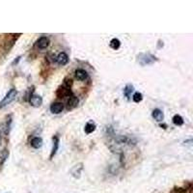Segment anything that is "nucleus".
Instances as JSON below:
<instances>
[{"label": "nucleus", "instance_id": "f257e3e1", "mask_svg": "<svg viewBox=\"0 0 193 193\" xmlns=\"http://www.w3.org/2000/svg\"><path fill=\"white\" fill-rule=\"evenodd\" d=\"M137 61L141 66H147V65H152L156 61H157V58L150 53H140L137 56Z\"/></svg>", "mask_w": 193, "mask_h": 193}, {"label": "nucleus", "instance_id": "f03ea898", "mask_svg": "<svg viewBox=\"0 0 193 193\" xmlns=\"http://www.w3.org/2000/svg\"><path fill=\"white\" fill-rule=\"evenodd\" d=\"M16 95H18V91H16V89H14V88L13 89H11L6 94V96L4 97L3 100L0 102V108H3L5 106H7L8 104H10L16 98Z\"/></svg>", "mask_w": 193, "mask_h": 193}, {"label": "nucleus", "instance_id": "7ed1b4c3", "mask_svg": "<svg viewBox=\"0 0 193 193\" xmlns=\"http://www.w3.org/2000/svg\"><path fill=\"white\" fill-rule=\"evenodd\" d=\"M56 95L58 98H65V97H70L73 96V93L71 91V88L67 87V86H60L58 88V90L56 91Z\"/></svg>", "mask_w": 193, "mask_h": 193}, {"label": "nucleus", "instance_id": "20e7f679", "mask_svg": "<svg viewBox=\"0 0 193 193\" xmlns=\"http://www.w3.org/2000/svg\"><path fill=\"white\" fill-rule=\"evenodd\" d=\"M59 143H60L59 137L57 135H54L52 137V149H51L50 156H49V159H52L55 154L57 153V151L59 149Z\"/></svg>", "mask_w": 193, "mask_h": 193}, {"label": "nucleus", "instance_id": "39448f33", "mask_svg": "<svg viewBox=\"0 0 193 193\" xmlns=\"http://www.w3.org/2000/svg\"><path fill=\"white\" fill-rule=\"evenodd\" d=\"M74 76L76 79H78L80 81H85L87 80L88 78H89V74H88V73L83 70V69H77L74 71Z\"/></svg>", "mask_w": 193, "mask_h": 193}, {"label": "nucleus", "instance_id": "423d86ee", "mask_svg": "<svg viewBox=\"0 0 193 193\" xmlns=\"http://www.w3.org/2000/svg\"><path fill=\"white\" fill-rule=\"evenodd\" d=\"M78 103H79L78 98L73 95V96H71L70 98L68 100V102H67V105H66V107H67L68 110H71V109L75 108L77 105H78Z\"/></svg>", "mask_w": 193, "mask_h": 193}, {"label": "nucleus", "instance_id": "0eeeda50", "mask_svg": "<svg viewBox=\"0 0 193 193\" xmlns=\"http://www.w3.org/2000/svg\"><path fill=\"white\" fill-rule=\"evenodd\" d=\"M49 43H50V42H49V39L47 37L43 36L37 41L36 46H37V47L39 49H45V48H47L49 46Z\"/></svg>", "mask_w": 193, "mask_h": 193}, {"label": "nucleus", "instance_id": "6e6552de", "mask_svg": "<svg viewBox=\"0 0 193 193\" xmlns=\"http://www.w3.org/2000/svg\"><path fill=\"white\" fill-rule=\"evenodd\" d=\"M83 170V163H78L74 165L73 167V169L71 170V173L73 175V177H74L75 179H78L80 178V175H81V171Z\"/></svg>", "mask_w": 193, "mask_h": 193}, {"label": "nucleus", "instance_id": "1a4fd4ad", "mask_svg": "<svg viewBox=\"0 0 193 193\" xmlns=\"http://www.w3.org/2000/svg\"><path fill=\"white\" fill-rule=\"evenodd\" d=\"M29 102L32 106L34 107H39L42 105L43 103V98L41 96H38V95H32L29 98Z\"/></svg>", "mask_w": 193, "mask_h": 193}, {"label": "nucleus", "instance_id": "9d476101", "mask_svg": "<svg viewBox=\"0 0 193 193\" xmlns=\"http://www.w3.org/2000/svg\"><path fill=\"white\" fill-rule=\"evenodd\" d=\"M49 109H50V112L53 114H60L63 111L64 105L62 102H53L50 107H49Z\"/></svg>", "mask_w": 193, "mask_h": 193}, {"label": "nucleus", "instance_id": "9b49d317", "mask_svg": "<svg viewBox=\"0 0 193 193\" xmlns=\"http://www.w3.org/2000/svg\"><path fill=\"white\" fill-rule=\"evenodd\" d=\"M56 62L60 65V66H64L66 64H68L69 62V56L67 55V53L65 52H60L57 56H56Z\"/></svg>", "mask_w": 193, "mask_h": 193}, {"label": "nucleus", "instance_id": "f8f14e48", "mask_svg": "<svg viewBox=\"0 0 193 193\" xmlns=\"http://www.w3.org/2000/svg\"><path fill=\"white\" fill-rule=\"evenodd\" d=\"M152 117L157 121V122H162L163 119H164V114L163 112L161 111L160 109L158 108H156L153 110L152 112Z\"/></svg>", "mask_w": 193, "mask_h": 193}, {"label": "nucleus", "instance_id": "ddd939ff", "mask_svg": "<svg viewBox=\"0 0 193 193\" xmlns=\"http://www.w3.org/2000/svg\"><path fill=\"white\" fill-rule=\"evenodd\" d=\"M31 146L34 149H40L43 146V139L41 137H34V138H32Z\"/></svg>", "mask_w": 193, "mask_h": 193}, {"label": "nucleus", "instance_id": "4468645a", "mask_svg": "<svg viewBox=\"0 0 193 193\" xmlns=\"http://www.w3.org/2000/svg\"><path fill=\"white\" fill-rule=\"evenodd\" d=\"M96 124L95 123H93V122H89V123H87L85 125V128H84V131H85V133L86 134H90L92 133V132H94L96 130Z\"/></svg>", "mask_w": 193, "mask_h": 193}, {"label": "nucleus", "instance_id": "2eb2a0df", "mask_svg": "<svg viewBox=\"0 0 193 193\" xmlns=\"http://www.w3.org/2000/svg\"><path fill=\"white\" fill-rule=\"evenodd\" d=\"M172 122H173V124H174L175 126H183V125H184V121L183 117H181V115L176 114V115H174V117L172 118Z\"/></svg>", "mask_w": 193, "mask_h": 193}, {"label": "nucleus", "instance_id": "dca6fc26", "mask_svg": "<svg viewBox=\"0 0 193 193\" xmlns=\"http://www.w3.org/2000/svg\"><path fill=\"white\" fill-rule=\"evenodd\" d=\"M109 47H111L112 49H114V50H117V49H119L120 47H121L120 40H118V39H116V38L112 39V40L110 41V43H109Z\"/></svg>", "mask_w": 193, "mask_h": 193}, {"label": "nucleus", "instance_id": "f3484780", "mask_svg": "<svg viewBox=\"0 0 193 193\" xmlns=\"http://www.w3.org/2000/svg\"><path fill=\"white\" fill-rule=\"evenodd\" d=\"M133 90H134L133 86H132L131 84H128V85L125 87V89H124V95L129 100L130 96H131V93L133 92Z\"/></svg>", "mask_w": 193, "mask_h": 193}, {"label": "nucleus", "instance_id": "a211bd4d", "mask_svg": "<svg viewBox=\"0 0 193 193\" xmlns=\"http://www.w3.org/2000/svg\"><path fill=\"white\" fill-rule=\"evenodd\" d=\"M9 157V151L7 149H4L3 152L1 153V156H0V159H1V161H0V165H3V163L6 161V159Z\"/></svg>", "mask_w": 193, "mask_h": 193}, {"label": "nucleus", "instance_id": "6ab92c4d", "mask_svg": "<svg viewBox=\"0 0 193 193\" xmlns=\"http://www.w3.org/2000/svg\"><path fill=\"white\" fill-rule=\"evenodd\" d=\"M132 100H133L134 102L138 103V102H142V100H143V95H142L141 93H139V92H136V93H134V95L132 96Z\"/></svg>", "mask_w": 193, "mask_h": 193}, {"label": "nucleus", "instance_id": "aec40b11", "mask_svg": "<svg viewBox=\"0 0 193 193\" xmlns=\"http://www.w3.org/2000/svg\"><path fill=\"white\" fill-rule=\"evenodd\" d=\"M11 123H12V119H11V116L9 117L7 123H6V130H5V133L6 134H9V131H10V129H11Z\"/></svg>", "mask_w": 193, "mask_h": 193}, {"label": "nucleus", "instance_id": "412c9836", "mask_svg": "<svg viewBox=\"0 0 193 193\" xmlns=\"http://www.w3.org/2000/svg\"><path fill=\"white\" fill-rule=\"evenodd\" d=\"M186 192V188L184 189V188H181V187H176V188H174L173 190H172V192L171 193H185Z\"/></svg>", "mask_w": 193, "mask_h": 193}, {"label": "nucleus", "instance_id": "4be33fe9", "mask_svg": "<svg viewBox=\"0 0 193 193\" xmlns=\"http://www.w3.org/2000/svg\"><path fill=\"white\" fill-rule=\"evenodd\" d=\"M20 58H21V56H19L18 58H16V60H14V62L12 63V65L14 66V65H16V64H18V63H19V61L20 60Z\"/></svg>", "mask_w": 193, "mask_h": 193}, {"label": "nucleus", "instance_id": "5701e85b", "mask_svg": "<svg viewBox=\"0 0 193 193\" xmlns=\"http://www.w3.org/2000/svg\"><path fill=\"white\" fill-rule=\"evenodd\" d=\"M160 126H161V128H163V129H166V125H160Z\"/></svg>", "mask_w": 193, "mask_h": 193}]
</instances>
